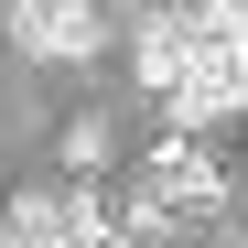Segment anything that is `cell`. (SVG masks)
<instances>
[{
    "label": "cell",
    "instance_id": "obj_1",
    "mask_svg": "<svg viewBox=\"0 0 248 248\" xmlns=\"http://www.w3.org/2000/svg\"><path fill=\"white\" fill-rule=\"evenodd\" d=\"M237 108H248V44H216L205 32L194 65H184V87H173V130H216Z\"/></svg>",
    "mask_w": 248,
    "mask_h": 248
},
{
    "label": "cell",
    "instance_id": "obj_2",
    "mask_svg": "<svg viewBox=\"0 0 248 248\" xmlns=\"http://www.w3.org/2000/svg\"><path fill=\"white\" fill-rule=\"evenodd\" d=\"M140 184H151V194H173V216H216V205H227V162L205 151L194 130H162Z\"/></svg>",
    "mask_w": 248,
    "mask_h": 248
},
{
    "label": "cell",
    "instance_id": "obj_3",
    "mask_svg": "<svg viewBox=\"0 0 248 248\" xmlns=\"http://www.w3.org/2000/svg\"><path fill=\"white\" fill-rule=\"evenodd\" d=\"M97 0H11V44L22 54H44V65H76V54H97Z\"/></svg>",
    "mask_w": 248,
    "mask_h": 248
},
{
    "label": "cell",
    "instance_id": "obj_4",
    "mask_svg": "<svg viewBox=\"0 0 248 248\" xmlns=\"http://www.w3.org/2000/svg\"><path fill=\"white\" fill-rule=\"evenodd\" d=\"M194 44H205V22H194V11H151V22H140V44H130L140 87H151V97H173V87H184V65H194Z\"/></svg>",
    "mask_w": 248,
    "mask_h": 248
},
{
    "label": "cell",
    "instance_id": "obj_5",
    "mask_svg": "<svg viewBox=\"0 0 248 248\" xmlns=\"http://www.w3.org/2000/svg\"><path fill=\"white\" fill-rule=\"evenodd\" d=\"M0 248H65V194H22L0 216Z\"/></svg>",
    "mask_w": 248,
    "mask_h": 248
},
{
    "label": "cell",
    "instance_id": "obj_6",
    "mask_svg": "<svg viewBox=\"0 0 248 248\" xmlns=\"http://www.w3.org/2000/svg\"><path fill=\"white\" fill-rule=\"evenodd\" d=\"M108 227L130 237V248H162V237H173V194H151V184H140V194H119V205H108Z\"/></svg>",
    "mask_w": 248,
    "mask_h": 248
},
{
    "label": "cell",
    "instance_id": "obj_7",
    "mask_svg": "<svg viewBox=\"0 0 248 248\" xmlns=\"http://www.w3.org/2000/svg\"><path fill=\"white\" fill-rule=\"evenodd\" d=\"M65 162L97 184V162H108V119H76V130H65Z\"/></svg>",
    "mask_w": 248,
    "mask_h": 248
},
{
    "label": "cell",
    "instance_id": "obj_8",
    "mask_svg": "<svg viewBox=\"0 0 248 248\" xmlns=\"http://www.w3.org/2000/svg\"><path fill=\"white\" fill-rule=\"evenodd\" d=\"M205 32H216V44H248V0H205V11H194Z\"/></svg>",
    "mask_w": 248,
    "mask_h": 248
},
{
    "label": "cell",
    "instance_id": "obj_9",
    "mask_svg": "<svg viewBox=\"0 0 248 248\" xmlns=\"http://www.w3.org/2000/svg\"><path fill=\"white\" fill-rule=\"evenodd\" d=\"M87 248H130V237H87Z\"/></svg>",
    "mask_w": 248,
    "mask_h": 248
}]
</instances>
